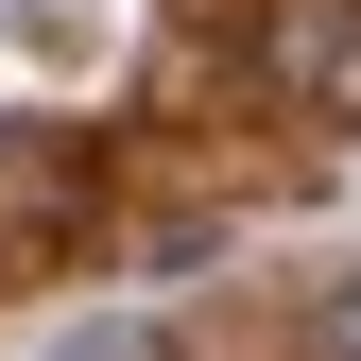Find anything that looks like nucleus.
Returning <instances> with one entry per match:
<instances>
[{
	"instance_id": "nucleus-1",
	"label": "nucleus",
	"mask_w": 361,
	"mask_h": 361,
	"mask_svg": "<svg viewBox=\"0 0 361 361\" xmlns=\"http://www.w3.org/2000/svg\"><path fill=\"white\" fill-rule=\"evenodd\" d=\"M86 207H104V155H86V121H0V258L86 241Z\"/></svg>"
},
{
	"instance_id": "nucleus-2",
	"label": "nucleus",
	"mask_w": 361,
	"mask_h": 361,
	"mask_svg": "<svg viewBox=\"0 0 361 361\" xmlns=\"http://www.w3.org/2000/svg\"><path fill=\"white\" fill-rule=\"evenodd\" d=\"M310 361H361V258H344L327 293H310Z\"/></svg>"
}]
</instances>
